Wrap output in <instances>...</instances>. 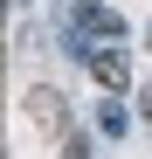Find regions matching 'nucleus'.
<instances>
[{
  "label": "nucleus",
  "mask_w": 152,
  "mask_h": 159,
  "mask_svg": "<svg viewBox=\"0 0 152 159\" xmlns=\"http://www.w3.org/2000/svg\"><path fill=\"white\" fill-rule=\"evenodd\" d=\"M28 118H35L42 131H56V139H62V131H69V125H62V97L48 90V83H42V90H28Z\"/></svg>",
  "instance_id": "7ed1b4c3"
},
{
  "label": "nucleus",
  "mask_w": 152,
  "mask_h": 159,
  "mask_svg": "<svg viewBox=\"0 0 152 159\" xmlns=\"http://www.w3.org/2000/svg\"><path fill=\"white\" fill-rule=\"evenodd\" d=\"M97 125H104V131H111V139H124V131H132V118H124V111H118V104H104V111H97Z\"/></svg>",
  "instance_id": "20e7f679"
},
{
  "label": "nucleus",
  "mask_w": 152,
  "mask_h": 159,
  "mask_svg": "<svg viewBox=\"0 0 152 159\" xmlns=\"http://www.w3.org/2000/svg\"><path fill=\"white\" fill-rule=\"evenodd\" d=\"M83 69H90L104 90H124V83H132V56H124V42H104V48H90V56H83Z\"/></svg>",
  "instance_id": "f03ea898"
},
{
  "label": "nucleus",
  "mask_w": 152,
  "mask_h": 159,
  "mask_svg": "<svg viewBox=\"0 0 152 159\" xmlns=\"http://www.w3.org/2000/svg\"><path fill=\"white\" fill-rule=\"evenodd\" d=\"M62 35H69V56H90V42H124V21L104 7V0H62Z\"/></svg>",
  "instance_id": "f257e3e1"
}]
</instances>
